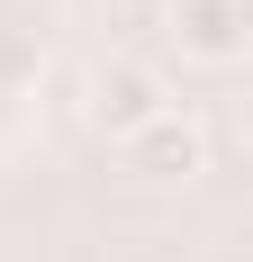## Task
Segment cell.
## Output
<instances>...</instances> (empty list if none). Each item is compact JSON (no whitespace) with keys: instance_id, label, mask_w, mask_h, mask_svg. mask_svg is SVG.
<instances>
[{"instance_id":"6da1fadb","label":"cell","mask_w":253,"mask_h":262,"mask_svg":"<svg viewBox=\"0 0 253 262\" xmlns=\"http://www.w3.org/2000/svg\"><path fill=\"white\" fill-rule=\"evenodd\" d=\"M118 145H126V172H154V181H163V172H181V181H190V172L208 163L199 127H190L181 108H163V118H145V127H136V136H118Z\"/></svg>"},{"instance_id":"3957f363","label":"cell","mask_w":253,"mask_h":262,"mask_svg":"<svg viewBox=\"0 0 253 262\" xmlns=\"http://www.w3.org/2000/svg\"><path fill=\"white\" fill-rule=\"evenodd\" d=\"M172 36L199 54V63H235V54H244V0H181Z\"/></svg>"},{"instance_id":"7a4b0ae2","label":"cell","mask_w":253,"mask_h":262,"mask_svg":"<svg viewBox=\"0 0 253 262\" xmlns=\"http://www.w3.org/2000/svg\"><path fill=\"white\" fill-rule=\"evenodd\" d=\"M163 108H172V100H163V81H154L145 63H109L100 91H91V118H100L109 136H136L145 118H163Z\"/></svg>"}]
</instances>
